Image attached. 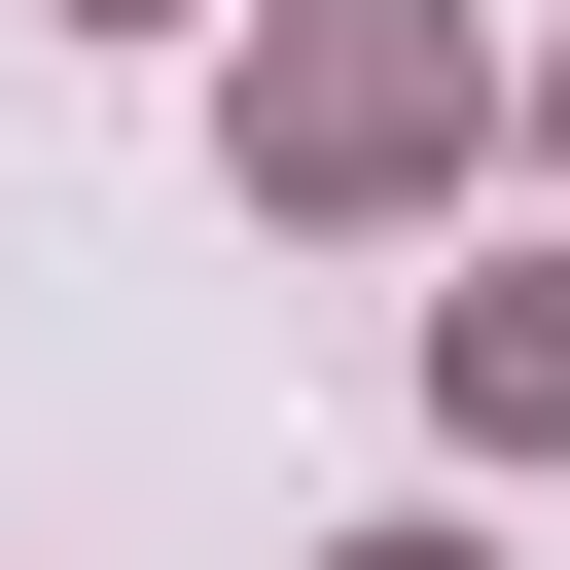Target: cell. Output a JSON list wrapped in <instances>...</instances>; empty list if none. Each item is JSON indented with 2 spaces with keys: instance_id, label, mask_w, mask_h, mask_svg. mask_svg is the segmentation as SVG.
Listing matches in <instances>:
<instances>
[{
  "instance_id": "6da1fadb",
  "label": "cell",
  "mask_w": 570,
  "mask_h": 570,
  "mask_svg": "<svg viewBox=\"0 0 570 570\" xmlns=\"http://www.w3.org/2000/svg\"><path fill=\"white\" fill-rule=\"evenodd\" d=\"M463 142H499V36L463 0H285L249 36V214H428Z\"/></svg>"
},
{
  "instance_id": "7a4b0ae2",
  "label": "cell",
  "mask_w": 570,
  "mask_h": 570,
  "mask_svg": "<svg viewBox=\"0 0 570 570\" xmlns=\"http://www.w3.org/2000/svg\"><path fill=\"white\" fill-rule=\"evenodd\" d=\"M428 428H463V463H570V249H499V285L428 321Z\"/></svg>"
},
{
  "instance_id": "3957f363",
  "label": "cell",
  "mask_w": 570,
  "mask_h": 570,
  "mask_svg": "<svg viewBox=\"0 0 570 570\" xmlns=\"http://www.w3.org/2000/svg\"><path fill=\"white\" fill-rule=\"evenodd\" d=\"M321 570H463V534H321Z\"/></svg>"
},
{
  "instance_id": "277c9868",
  "label": "cell",
  "mask_w": 570,
  "mask_h": 570,
  "mask_svg": "<svg viewBox=\"0 0 570 570\" xmlns=\"http://www.w3.org/2000/svg\"><path fill=\"white\" fill-rule=\"evenodd\" d=\"M534 142H570V71H534Z\"/></svg>"
},
{
  "instance_id": "5b68a950",
  "label": "cell",
  "mask_w": 570,
  "mask_h": 570,
  "mask_svg": "<svg viewBox=\"0 0 570 570\" xmlns=\"http://www.w3.org/2000/svg\"><path fill=\"white\" fill-rule=\"evenodd\" d=\"M107 36H142V0H107Z\"/></svg>"
}]
</instances>
